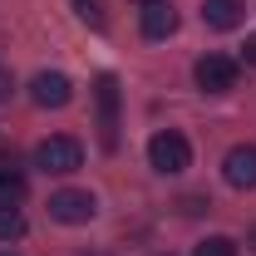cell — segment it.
Masks as SVG:
<instances>
[{
    "mask_svg": "<svg viewBox=\"0 0 256 256\" xmlns=\"http://www.w3.org/2000/svg\"><path fill=\"white\" fill-rule=\"evenodd\" d=\"M148 162H153V172H162V178H178V172L192 168V143L178 128H162V133L148 138Z\"/></svg>",
    "mask_w": 256,
    "mask_h": 256,
    "instance_id": "6da1fadb",
    "label": "cell"
},
{
    "mask_svg": "<svg viewBox=\"0 0 256 256\" xmlns=\"http://www.w3.org/2000/svg\"><path fill=\"white\" fill-rule=\"evenodd\" d=\"M84 162V148H79V138H69V133H50V138H40V148H34V168L40 172H74Z\"/></svg>",
    "mask_w": 256,
    "mask_h": 256,
    "instance_id": "7a4b0ae2",
    "label": "cell"
},
{
    "mask_svg": "<svg viewBox=\"0 0 256 256\" xmlns=\"http://www.w3.org/2000/svg\"><path fill=\"white\" fill-rule=\"evenodd\" d=\"M94 108H98V143L114 153L118 148V79L114 74L94 79Z\"/></svg>",
    "mask_w": 256,
    "mask_h": 256,
    "instance_id": "3957f363",
    "label": "cell"
},
{
    "mask_svg": "<svg viewBox=\"0 0 256 256\" xmlns=\"http://www.w3.org/2000/svg\"><path fill=\"white\" fill-rule=\"evenodd\" d=\"M50 217L64 222V226H84V222L98 217V197L79 192V188H60V192H50Z\"/></svg>",
    "mask_w": 256,
    "mask_h": 256,
    "instance_id": "277c9868",
    "label": "cell"
},
{
    "mask_svg": "<svg viewBox=\"0 0 256 256\" xmlns=\"http://www.w3.org/2000/svg\"><path fill=\"white\" fill-rule=\"evenodd\" d=\"M236 60H226V54H202V60L192 64V79H197V89L202 94H226V89H236Z\"/></svg>",
    "mask_w": 256,
    "mask_h": 256,
    "instance_id": "5b68a950",
    "label": "cell"
},
{
    "mask_svg": "<svg viewBox=\"0 0 256 256\" xmlns=\"http://www.w3.org/2000/svg\"><path fill=\"white\" fill-rule=\"evenodd\" d=\"M222 178H226V188H236V192H252L256 188V143H236V148H226Z\"/></svg>",
    "mask_w": 256,
    "mask_h": 256,
    "instance_id": "8992f818",
    "label": "cell"
},
{
    "mask_svg": "<svg viewBox=\"0 0 256 256\" xmlns=\"http://www.w3.org/2000/svg\"><path fill=\"white\" fill-rule=\"evenodd\" d=\"M30 98L40 108H64L74 98V84H69V74H60V69H40L30 79Z\"/></svg>",
    "mask_w": 256,
    "mask_h": 256,
    "instance_id": "52a82bcc",
    "label": "cell"
},
{
    "mask_svg": "<svg viewBox=\"0 0 256 256\" xmlns=\"http://www.w3.org/2000/svg\"><path fill=\"white\" fill-rule=\"evenodd\" d=\"M172 30H178V10H172L168 0L143 5V34H148V40H168Z\"/></svg>",
    "mask_w": 256,
    "mask_h": 256,
    "instance_id": "ba28073f",
    "label": "cell"
},
{
    "mask_svg": "<svg viewBox=\"0 0 256 256\" xmlns=\"http://www.w3.org/2000/svg\"><path fill=\"white\" fill-rule=\"evenodd\" d=\"M25 192H30V182H25V172L15 168V158H0V207H20Z\"/></svg>",
    "mask_w": 256,
    "mask_h": 256,
    "instance_id": "9c48e42d",
    "label": "cell"
},
{
    "mask_svg": "<svg viewBox=\"0 0 256 256\" xmlns=\"http://www.w3.org/2000/svg\"><path fill=\"white\" fill-rule=\"evenodd\" d=\"M202 20L212 30H236L242 25V0H202Z\"/></svg>",
    "mask_w": 256,
    "mask_h": 256,
    "instance_id": "30bf717a",
    "label": "cell"
},
{
    "mask_svg": "<svg viewBox=\"0 0 256 256\" xmlns=\"http://www.w3.org/2000/svg\"><path fill=\"white\" fill-rule=\"evenodd\" d=\"M25 236V217L20 207H0V242H20Z\"/></svg>",
    "mask_w": 256,
    "mask_h": 256,
    "instance_id": "8fae6325",
    "label": "cell"
},
{
    "mask_svg": "<svg viewBox=\"0 0 256 256\" xmlns=\"http://www.w3.org/2000/svg\"><path fill=\"white\" fill-rule=\"evenodd\" d=\"M192 256H236V242L232 236H207V242H197Z\"/></svg>",
    "mask_w": 256,
    "mask_h": 256,
    "instance_id": "7c38bea8",
    "label": "cell"
},
{
    "mask_svg": "<svg viewBox=\"0 0 256 256\" xmlns=\"http://www.w3.org/2000/svg\"><path fill=\"white\" fill-rule=\"evenodd\" d=\"M74 10H79V20H84V25H94V30H104V25H108L98 0H74Z\"/></svg>",
    "mask_w": 256,
    "mask_h": 256,
    "instance_id": "4fadbf2b",
    "label": "cell"
},
{
    "mask_svg": "<svg viewBox=\"0 0 256 256\" xmlns=\"http://www.w3.org/2000/svg\"><path fill=\"white\" fill-rule=\"evenodd\" d=\"M15 94V79H10V69H5V64H0V104H5V98Z\"/></svg>",
    "mask_w": 256,
    "mask_h": 256,
    "instance_id": "5bb4252c",
    "label": "cell"
},
{
    "mask_svg": "<svg viewBox=\"0 0 256 256\" xmlns=\"http://www.w3.org/2000/svg\"><path fill=\"white\" fill-rule=\"evenodd\" d=\"M242 54H246V64H256V34H246V44H242Z\"/></svg>",
    "mask_w": 256,
    "mask_h": 256,
    "instance_id": "9a60e30c",
    "label": "cell"
},
{
    "mask_svg": "<svg viewBox=\"0 0 256 256\" xmlns=\"http://www.w3.org/2000/svg\"><path fill=\"white\" fill-rule=\"evenodd\" d=\"M252 252H256V226H252Z\"/></svg>",
    "mask_w": 256,
    "mask_h": 256,
    "instance_id": "2e32d148",
    "label": "cell"
},
{
    "mask_svg": "<svg viewBox=\"0 0 256 256\" xmlns=\"http://www.w3.org/2000/svg\"><path fill=\"white\" fill-rule=\"evenodd\" d=\"M138 5H153V0H138Z\"/></svg>",
    "mask_w": 256,
    "mask_h": 256,
    "instance_id": "e0dca14e",
    "label": "cell"
},
{
    "mask_svg": "<svg viewBox=\"0 0 256 256\" xmlns=\"http://www.w3.org/2000/svg\"><path fill=\"white\" fill-rule=\"evenodd\" d=\"M0 256H15V252H0Z\"/></svg>",
    "mask_w": 256,
    "mask_h": 256,
    "instance_id": "ac0fdd59",
    "label": "cell"
}]
</instances>
